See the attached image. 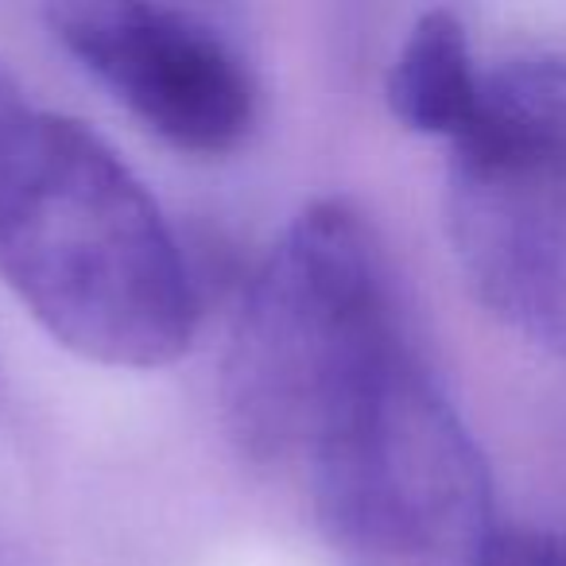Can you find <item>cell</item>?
<instances>
[{
  "label": "cell",
  "mask_w": 566,
  "mask_h": 566,
  "mask_svg": "<svg viewBox=\"0 0 566 566\" xmlns=\"http://www.w3.org/2000/svg\"><path fill=\"white\" fill-rule=\"evenodd\" d=\"M447 233L470 292L532 346L566 357V59L485 71L450 144Z\"/></svg>",
  "instance_id": "obj_4"
},
{
  "label": "cell",
  "mask_w": 566,
  "mask_h": 566,
  "mask_svg": "<svg viewBox=\"0 0 566 566\" xmlns=\"http://www.w3.org/2000/svg\"><path fill=\"white\" fill-rule=\"evenodd\" d=\"M0 275L71 354L109 369L179 361L198 292L171 221L82 120L24 109L0 136Z\"/></svg>",
  "instance_id": "obj_1"
},
{
  "label": "cell",
  "mask_w": 566,
  "mask_h": 566,
  "mask_svg": "<svg viewBox=\"0 0 566 566\" xmlns=\"http://www.w3.org/2000/svg\"><path fill=\"white\" fill-rule=\"evenodd\" d=\"M485 71L470 48V32L450 9H431L408 28L388 66L385 97L403 128L454 144L478 117Z\"/></svg>",
  "instance_id": "obj_6"
},
{
  "label": "cell",
  "mask_w": 566,
  "mask_h": 566,
  "mask_svg": "<svg viewBox=\"0 0 566 566\" xmlns=\"http://www.w3.org/2000/svg\"><path fill=\"white\" fill-rule=\"evenodd\" d=\"M24 109H28V105H24V97H20L17 82H12L9 71L0 66V136H4V128H9Z\"/></svg>",
  "instance_id": "obj_8"
},
{
  "label": "cell",
  "mask_w": 566,
  "mask_h": 566,
  "mask_svg": "<svg viewBox=\"0 0 566 566\" xmlns=\"http://www.w3.org/2000/svg\"><path fill=\"white\" fill-rule=\"evenodd\" d=\"M485 566H566V535L543 527H501Z\"/></svg>",
  "instance_id": "obj_7"
},
{
  "label": "cell",
  "mask_w": 566,
  "mask_h": 566,
  "mask_svg": "<svg viewBox=\"0 0 566 566\" xmlns=\"http://www.w3.org/2000/svg\"><path fill=\"white\" fill-rule=\"evenodd\" d=\"M408 342L392 264L373 221L318 198L252 272L221 361V423L244 462H303L334 403Z\"/></svg>",
  "instance_id": "obj_2"
},
{
  "label": "cell",
  "mask_w": 566,
  "mask_h": 566,
  "mask_svg": "<svg viewBox=\"0 0 566 566\" xmlns=\"http://www.w3.org/2000/svg\"><path fill=\"white\" fill-rule=\"evenodd\" d=\"M315 520L338 566H485V458L408 342L346 388L307 450Z\"/></svg>",
  "instance_id": "obj_3"
},
{
  "label": "cell",
  "mask_w": 566,
  "mask_h": 566,
  "mask_svg": "<svg viewBox=\"0 0 566 566\" xmlns=\"http://www.w3.org/2000/svg\"><path fill=\"white\" fill-rule=\"evenodd\" d=\"M55 40L148 133L218 159L249 140L260 86L249 55L213 17L159 0L51 4Z\"/></svg>",
  "instance_id": "obj_5"
}]
</instances>
